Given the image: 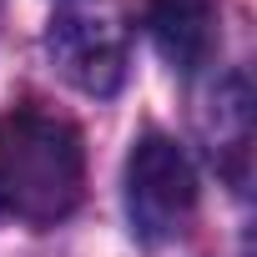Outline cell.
Listing matches in <instances>:
<instances>
[{"mask_svg":"<svg viewBox=\"0 0 257 257\" xmlns=\"http://www.w3.org/2000/svg\"><path fill=\"white\" fill-rule=\"evenodd\" d=\"M46 56L76 91L91 96H111L126 81V36L101 16H81V11L56 16L46 31Z\"/></svg>","mask_w":257,"mask_h":257,"instance_id":"3","label":"cell"},{"mask_svg":"<svg viewBox=\"0 0 257 257\" xmlns=\"http://www.w3.org/2000/svg\"><path fill=\"white\" fill-rule=\"evenodd\" d=\"M202 126H207V142H212L217 167H222L227 182L242 192V187H247V157H252V96H247V76L217 81Z\"/></svg>","mask_w":257,"mask_h":257,"instance_id":"5","label":"cell"},{"mask_svg":"<svg viewBox=\"0 0 257 257\" xmlns=\"http://www.w3.org/2000/svg\"><path fill=\"white\" fill-rule=\"evenodd\" d=\"M86 147L81 132L36 106L0 116V217L26 227H56L81 207Z\"/></svg>","mask_w":257,"mask_h":257,"instance_id":"1","label":"cell"},{"mask_svg":"<svg viewBox=\"0 0 257 257\" xmlns=\"http://www.w3.org/2000/svg\"><path fill=\"white\" fill-rule=\"evenodd\" d=\"M197 172L187 162V152L162 137L147 132L132 157H126V212H132V232L142 242H172L192 227L197 217Z\"/></svg>","mask_w":257,"mask_h":257,"instance_id":"2","label":"cell"},{"mask_svg":"<svg viewBox=\"0 0 257 257\" xmlns=\"http://www.w3.org/2000/svg\"><path fill=\"white\" fill-rule=\"evenodd\" d=\"M147 26H152L157 51L177 71H197L217 51V11H212V0H152Z\"/></svg>","mask_w":257,"mask_h":257,"instance_id":"4","label":"cell"}]
</instances>
